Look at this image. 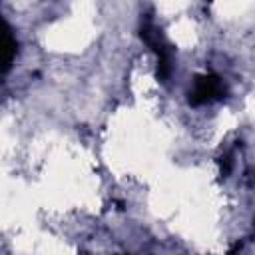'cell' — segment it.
<instances>
[{
    "label": "cell",
    "instance_id": "7a4b0ae2",
    "mask_svg": "<svg viewBox=\"0 0 255 255\" xmlns=\"http://www.w3.org/2000/svg\"><path fill=\"white\" fill-rule=\"evenodd\" d=\"M0 56H2V72H6L16 56V40L6 22H2V32H0Z\"/></svg>",
    "mask_w": 255,
    "mask_h": 255
},
{
    "label": "cell",
    "instance_id": "6da1fadb",
    "mask_svg": "<svg viewBox=\"0 0 255 255\" xmlns=\"http://www.w3.org/2000/svg\"><path fill=\"white\" fill-rule=\"evenodd\" d=\"M223 94V84L219 82V78L215 76H203L195 80V88L189 94L191 104H201V102H209L213 98H219Z\"/></svg>",
    "mask_w": 255,
    "mask_h": 255
}]
</instances>
